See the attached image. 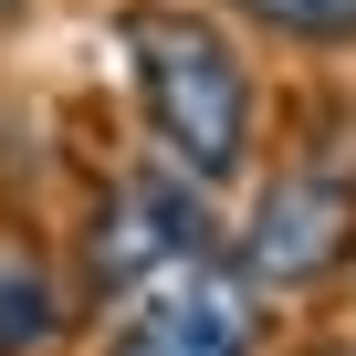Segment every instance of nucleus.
Returning a JSON list of instances; mask_svg holds the SVG:
<instances>
[{
  "instance_id": "obj_7",
  "label": "nucleus",
  "mask_w": 356,
  "mask_h": 356,
  "mask_svg": "<svg viewBox=\"0 0 356 356\" xmlns=\"http://www.w3.org/2000/svg\"><path fill=\"white\" fill-rule=\"evenodd\" d=\"M304 356H356V335H335V346H304Z\"/></svg>"
},
{
  "instance_id": "obj_2",
  "label": "nucleus",
  "mask_w": 356,
  "mask_h": 356,
  "mask_svg": "<svg viewBox=\"0 0 356 356\" xmlns=\"http://www.w3.org/2000/svg\"><path fill=\"white\" fill-rule=\"evenodd\" d=\"M231 262L262 293H304V283L346 273L356 262V168H335V157L273 168L262 200H252V220L231 231Z\"/></svg>"
},
{
  "instance_id": "obj_8",
  "label": "nucleus",
  "mask_w": 356,
  "mask_h": 356,
  "mask_svg": "<svg viewBox=\"0 0 356 356\" xmlns=\"http://www.w3.org/2000/svg\"><path fill=\"white\" fill-rule=\"evenodd\" d=\"M11 11H22V0H0V22H11Z\"/></svg>"
},
{
  "instance_id": "obj_5",
  "label": "nucleus",
  "mask_w": 356,
  "mask_h": 356,
  "mask_svg": "<svg viewBox=\"0 0 356 356\" xmlns=\"http://www.w3.org/2000/svg\"><path fill=\"white\" fill-rule=\"evenodd\" d=\"M63 335V293L32 252H0V356H42Z\"/></svg>"
},
{
  "instance_id": "obj_3",
  "label": "nucleus",
  "mask_w": 356,
  "mask_h": 356,
  "mask_svg": "<svg viewBox=\"0 0 356 356\" xmlns=\"http://www.w3.org/2000/svg\"><path fill=\"white\" fill-rule=\"evenodd\" d=\"M210 252H220V231L200 210V178H178V168L168 178H115V189L95 200V231H84V273H95L105 304L147 293L157 273H189Z\"/></svg>"
},
{
  "instance_id": "obj_4",
  "label": "nucleus",
  "mask_w": 356,
  "mask_h": 356,
  "mask_svg": "<svg viewBox=\"0 0 356 356\" xmlns=\"http://www.w3.org/2000/svg\"><path fill=\"white\" fill-rule=\"evenodd\" d=\"M252 273L241 262H189V273H157L147 293H126V304H105L115 314V335H105V356H252L262 346V314H252Z\"/></svg>"
},
{
  "instance_id": "obj_6",
  "label": "nucleus",
  "mask_w": 356,
  "mask_h": 356,
  "mask_svg": "<svg viewBox=\"0 0 356 356\" xmlns=\"http://www.w3.org/2000/svg\"><path fill=\"white\" fill-rule=\"evenodd\" d=\"M231 11L262 22V32H283V42H314V53L356 42V0H231Z\"/></svg>"
},
{
  "instance_id": "obj_1",
  "label": "nucleus",
  "mask_w": 356,
  "mask_h": 356,
  "mask_svg": "<svg viewBox=\"0 0 356 356\" xmlns=\"http://www.w3.org/2000/svg\"><path fill=\"white\" fill-rule=\"evenodd\" d=\"M126 84H136V115L147 136L168 147L178 178H200V189H231L252 168V63L241 42L189 11V0H126Z\"/></svg>"
}]
</instances>
